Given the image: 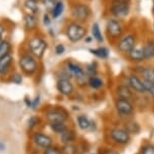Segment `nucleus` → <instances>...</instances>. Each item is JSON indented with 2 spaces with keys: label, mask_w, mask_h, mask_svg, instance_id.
Returning a JSON list of instances; mask_svg holds the SVG:
<instances>
[{
  "label": "nucleus",
  "mask_w": 154,
  "mask_h": 154,
  "mask_svg": "<svg viewBox=\"0 0 154 154\" xmlns=\"http://www.w3.org/2000/svg\"><path fill=\"white\" fill-rule=\"evenodd\" d=\"M106 33L109 40L112 42H116L126 33V26H125L123 20L114 18H108L106 22Z\"/></svg>",
  "instance_id": "nucleus-1"
},
{
  "label": "nucleus",
  "mask_w": 154,
  "mask_h": 154,
  "mask_svg": "<svg viewBox=\"0 0 154 154\" xmlns=\"http://www.w3.org/2000/svg\"><path fill=\"white\" fill-rule=\"evenodd\" d=\"M131 5L126 0H111L109 4V14L114 18L123 20L129 15Z\"/></svg>",
  "instance_id": "nucleus-2"
},
{
  "label": "nucleus",
  "mask_w": 154,
  "mask_h": 154,
  "mask_svg": "<svg viewBox=\"0 0 154 154\" xmlns=\"http://www.w3.org/2000/svg\"><path fill=\"white\" fill-rule=\"evenodd\" d=\"M66 35L71 42H79L87 36V28L83 23L72 21L66 27Z\"/></svg>",
  "instance_id": "nucleus-3"
},
{
  "label": "nucleus",
  "mask_w": 154,
  "mask_h": 154,
  "mask_svg": "<svg viewBox=\"0 0 154 154\" xmlns=\"http://www.w3.org/2000/svg\"><path fill=\"white\" fill-rule=\"evenodd\" d=\"M115 45L119 53L126 56L137 45V35L135 32H127L120 39H118Z\"/></svg>",
  "instance_id": "nucleus-4"
},
{
  "label": "nucleus",
  "mask_w": 154,
  "mask_h": 154,
  "mask_svg": "<svg viewBox=\"0 0 154 154\" xmlns=\"http://www.w3.org/2000/svg\"><path fill=\"white\" fill-rule=\"evenodd\" d=\"M66 71L69 72L71 77H74L77 81L82 85H88L89 75H87L86 71L81 66L79 63L72 62V60H68L66 63Z\"/></svg>",
  "instance_id": "nucleus-5"
},
{
  "label": "nucleus",
  "mask_w": 154,
  "mask_h": 154,
  "mask_svg": "<svg viewBox=\"0 0 154 154\" xmlns=\"http://www.w3.org/2000/svg\"><path fill=\"white\" fill-rule=\"evenodd\" d=\"M92 15V10L88 4L77 3L72 8V16L75 21L80 23H86Z\"/></svg>",
  "instance_id": "nucleus-6"
},
{
  "label": "nucleus",
  "mask_w": 154,
  "mask_h": 154,
  "mask_svg": "<svg viewBox=\"0 0 154 154\" xmlns=\"http://www.w3.org/2000/svg\"><path fill=\"white\" fill-rule=\"evenodd\" d=\"M48 46V42L40 36H34L28 42V48H29L30 54L36 59H42L45 56Z\"/></svg>",
  "instance_id": "nucleus-7"
},
{
  "label": "nucleus",
  "mask_w": 154,
  "mask_h": 154,
  "mask_svg": "<svg viewBox=\"0 0 154 154\" xmlns=\"http://www.w3.org/2000/svg\"><path fill=\"white\" fill-rule=\"evenodd\" d=\"M19 66L24 74L28 75H33L34 72H36L37 68H38L36 57L31 54H23L19 60Z\"/></svg>",
  "instance_id": "nucleus-8"
},
{
  "label": "nucleus",
  "mask_w": 154,
  "mask_h": 154,
  "mask_svg": "<svg viewBox=\"0 0 154 154\" xmlns=\"http://www.w3.org/2000/svg\"><path fill=\"white\" fill-rule=\"evenodd\" d=\"M115 108L119 115L123 117L131 116L134 113L133 104L130 102V100H126V99H117V101L115 102Z\"/></svg>",
  "instance_id": "nucleus-9"
},
{
  "label": "nucleus",
  "mask_w": 154,
  "mask_h": 154,
  "mask_svg": "<svg viewBox=\"0 0 154 154\" xmlns=\"http://www.w3.org/2000/svg\"><path fill=\"white\" fill-rule=\"evenodd\" d=\"M69 114L63 108H54L46 112V119L51 123H60L68 120Z\"/></svg>",
  "instance_id": "nucleus-10"
},
{
  "label": "nucleus",
  "mask_w": 154,
  "mask_h": 154,
  "mask_svg": "<svg viewBox=\"0 0 154 154\" xmlns=\"http://www.w3.org/2000/svg\"><path fill=\"white\" fill-rule=\"evenodd\" d=\"M127 83L128 86L132 89V91H134L138 94H145L146 90H145L144 86V81L141 79L140 75L137 74H131L127 77Z\"/></svg>",
  "instance_id": "nucleus-11"
},
{
  "label": "nucleus",
  "mask_w": 154,
  "mask_h": 154,
  "mask_svg": "<svg viewBox=\"0 0 154 154\" xmlns=\"http://www.w3.org/2000/svg\"><path fill=\"white\" fill-rule=\"evenodd\" d=\"M110 135H111L112 140L117 144L125 145L130 141V134L126 129L115 128L111 131Z\"/></svg>",
  "instance_id": "nucleus-12"
},
{
  "label": "nucleus",
  "mask_w": 154,
  "mask_h": 154,
  "mask_svg": "<svg viewBox=\"0 0 154 154\" xmlns=\"http://www.w3.org/2000/svg\"><path fill=\"white\" fill-rule=\"evenodd\" d=\"M126 57L129 62L135 63V65H140V63L146 62L145 54L143 51V48H142V46L136 45L130 53H128L126 54Z\"/></svg>",
  "instance_id": "nucleus-13"
},
{
  "label": "nucleus",
  "mask_w": 154,
  "mask_h": 154,
  "mask_svg": "<svg viewBox=\"0 0 154 154\" xmlns=\"http://www.w3.org/2000/svg\"><path fill=\"white\" fill-rule=\"evenodd\" d=\"M57 89L63 96H71L74 93V85L69 81V78H60L57 83Z\"/></svg>",
  "instance_id": "nucleus-14"
},
{
  "label": "nucleus",
  "mask_w": 154,
  "mask_h": 154,
  "mask_svg": "<svg viewBox=\"0 0 154 154\" xmlns=\"http://www.w3.org/2000/svg\"><path fill=\"white\" fill-rule=\"evenodd\" d=\"M135 74L142 77V80L154 83V66H140L135 68Z\"/></svg>",
  "instance_id": "nucleus-15"
},
{
  "label": "nucleus",
  "mask_w": 154,
  "mask_h": 154,
  "mask_svg": "<svg viewBox=\"0 0 154 154\" xmlns=\"http://www.w3.org/2000/svg\"><path fill=\"white\" fill-rule=\"evenodd\" d=\"M33 141L36 145H38L39 147H42V148H48L53 144V140H51V138L49 137V136L42 134V133H40V132H37L34 134Z\"/></svg>",
  "instance_id": "nucleus-16"
},
{
  "label": "nucleus",
  "mask_w": 154,
  "mask_h": 154,
  "mask_svg": "<svg viewBox=\"0 0 154 154\" xmlns=\"http://www.w3.org/2000/svg\"><path fill=\"white\" fill-rule=\"evenodd\" d=\"M77 122H78V125H79L80 129L84 130V131H86V130L93 131V130H95V128H96L95 122L90 120L87 116H83V115L79 116V117L77 118Z\"/></svg>",
  "instance_id": "nucleus-17"
},
{
  "label": "nucleus",
  "mask_w": 154,
  "mask_h": 154,
  "mask_svg": "<svg viewBox=\"0 0 154 154\" xmlns=\"http://www.w3.org/2000/svg\"><path fill=\"white\" fill-rule=\"evenodd\" d=\"M118 99H126V100H131L133 98L132 89L128 85H120L117 87L116 90Z\"/></svg>",
  "instance_id": "nucleus-18"
},
{
  "label": "nucleus",
  "mask_w": 154,
  "mask_h": 154,
  "mask_svg": "<svg viewBox=\"0 0 154 154\" xmlns=\"http://www.w3.org/2000/svg\"><path fill=\"white\" fill-rule=\"evenodd\" d=\"M146 60H151L154 59V39L148 38L144 45H142Z\"/></svg>",
  "instance_id": "nucleus-19"
},
{
  "label": "nucleus",
  "mask_w": 154,
  "mask_h": 154,
  "mask_svg": "<svg viewBox=\"0 0 154 154\" xmlns=\"http://www.w3.org/2000/svg\"><path fill=\"white\" fill-rule=\"evenodd\" d=\"M24 26L27 30H34L38 26V19L35 14L28 13L24 16Z\"/></svg>",
  "instance_id": "nucleus-20"
},
{
  "label": "nucleus",
  "mask_w": 154,
  "mask_h": 154,
  "mask_svg": "<svg viewBox=\"0 0 154 154\" xmlns=\"http://www.w3.org/2000/svg\"><path fill=\"white\" fill-rule=\"evenodd\" d=\"M89 51L92 54H94L96 57L101 60H107L110 56V51L106 46H98L95 48H90Z\"/></svg>",
  "instance_id": "nucleus-21"
},
{
  "label": "nucleus",
  "mask_w": 154,
  "mask_h": 154,
  "mask_svg": "<svg viewBox=\"0 0 154 154\" xmlns=\"http://www.w3.org/2000/svg\"><path fill=\"white\" fill-rule=\"evenodd\" d=\"M91 33H92L93 38H94L98 43L104 42V35H103V33H102L100 24H99L98 22H94V23L92 24Z\"/></svg>",
  "instance_id": "nucleus-22"
},
{
  "label": "nucleus",
  "mask_w": 154,
  "mask_h": 154,
  "mask_svg": "<svg viewBox=\"0 0 154 154\" xmlns=\"http://www.w3.org/2000/svg\"><path fill=\"white\" fill-rule=\"evenodd\" d=\"M12 63V57L10 54H7L0 59V75H5L9 71V68Z\"/></svg>",
  "instance_id": "nucleus-23"
},
{
  "label": "nucleus",
  "mask_w": 154,
  "mask_h": 154,
  "mask_svg": "<svg viewBox=\"0 0 154 154\" xmlns=\"http://www.w3.org/2000/svg\"><path fill=\"white\" fill-rule=\"evenodd\" d=\"M88 85L90 88L94 89V90H100L104 87V81L102 78L96 75H92V77H89L88 80Z\"/></svg>",
  "instance_id": "nucleus-24"
},
{
  "label": "nucleus",
  "mask_w": 154,
  "mask_h": 154,
  "mask_svg": "<svg viewBox=\"0 0 154 154\" xmlns=\"http://www.w3.org/2000/svg\"><path fill=\"white\" fill-rule=\"evenodd\" d=\"M63 10H65V3H63V1H62V0H59L51 12L53 18H59L63 13Z\"/></svg>",
  "instance_id": "nucleus-25"
},
{
  "label": "nucleus",
  "mask_w": 154,
  "mask_h": 154,
  "mask_svg": "<svg viewBox=\"0 0 154 154\" xmlns=\"http://www.w3.org/2000/svg\"><path fill=\"white\" fill-rule=\"evenodd\" d=\"M38 2L36 1H33V0H25L24 2V6L25 8L29 11V13L31 14H36L38 13L39 11V7H38Z\"/></svg>",
  "instance_id": "nucleus-26"
},
{
  "label": "nucleus",
  "mask_w": 154,
  "mask_h": 154,
  "mask_svg": "<svg viewBox=\"0 0 154 154\" xmlns=\"http://www.w3.org/2000/svg\"><path fill=\"white\" fill-rule=\"evenodd\" d=\"M75 139V133L72 130H66L62 134V141L65 144H69Z\"/></svg>",
  "instance_id": "nucleus-27"
},
{
  "label": "nucleus",
  "mask_w": 154,
  "mask_h": 154,
  "mask_svg": "<svg viewBox=\"0 0 154 154\" xmlns=\"http://www.w3.org/2000/svg\"><path fill=\"white\" fill-rule=\"evenodd\" d=\"M51 128L54 133H57V134H60V135H62L65 131L68 130V127L66 126L65 122H60V123H51Z\"/></svg>",
  "instance_id": "nucleus-28"
},
{
  "label": "nucleus",
  "mask_w": 154,
  "mask_h": 154,
  "mask_svg": "<svg viewBox=\"0 0 154 154\" xmlns=\"http://www.w3.org/2000/svg\"><path fill=\"white\" fill-rule=\"evenodd\" d=\"M10 48H11L10 43L6 42V40H2L0 42V59L7 56V54H9Z\"/></svg>",
  "instance_id": "nucleus-29"
},
{
  "label": "nucleus",
  "mask_w": 154,
  "mask_h": 154,
  "mask_svg": "<svg viewBox=\"0 0 154 154\" xmlns=\"http://www.w3.org/2000/svg\"><path fill=\"white\" fill-rule=\"evenodd\" d=\"M86 72L89 77H92V75H96L98 74V63L97 62H92L88 63L86 66Z\"/></svg>",
  "instance_id": "nucleus-30"
},
{
  "label": "nucleus",
  "mask_w": 154,
  "mask_h": 154,
  "mask_svg": "<svg viewBox=\"0 0 154 154\" xmlns=\"http://www.w3.org/2000/svg\"><path fill=\"white\" fill-rule=\"evenodd\" d=\"M57 1L59 0H43V6H45L46 12L51 13Z\"/></svg>",
  "instance_id": "nucleus-31"
},
{
  "label": "nucleus",
  "mask_w": 154,
  "mask_h": 154,
  "mask_svg": "<svg viewBox=\"0 0 154 154\" xmlns=\"http://www.w3.org/2000/svg\"><path fill=\"white\" fill-rule=\"evenodd\" d=\"M144 86H145V90H146L147 94H149L151 97L154 98V83L144 81Z\"/></svg>",
  "instance_id": "nucleus-32"
},
{
  "label": "nucleus",
  "mask_w": 154,
  "mask_h": 154,
  "mask_svg": "<svg viewBox=\"0 0 154 154\" xmlns=\"http://www.w3.org/2000/svg\"><path fill=\"white\" fill-rule=\"evenodd\" d=\"M75 152H77L75 148L71 144H66L62 150V154H75Z\"/></svg>",
  "instance_id": "nucleus-33"
},
{
  "label": "nucleus",
  "mask_w": 154,
  "mask_h": 154,
  "mask_svg": "<svg viewBox=\"0 0 154 154\" xmlns=\"http://www.w3.org/2000/svg\"><path fill=\"white\" fill-rule=\"evenodd\" d=\"M42 22H43V24H45V26H49V25L51 24V22H53V16H51V14L48 13V12L43 14Z\"/></svg>",
  "instance_id": "nucleus-34"
},
{
  "label": "nucleus",
  "mask_w": 154,
  "mask_h": 154,
  "mask_svg": "<svg viewBox=\"0 0 154 154\" xmlns=\"http://www.w3.org/2000/svg\"><path fill=\"white\" fill-rule=\"evenodd\" d=\"M65 51H66V48L62 43H59V45H57L54 46V53H56V54H57V56H62L63 54H65Z\"/></svg>",
  "instance_id": "nucleus-35"
},
{
  "label": "nucleus",
  "mask_w": 154,
  "mask_h": 154,
  "mask_svg": "<svg viewBox=\"0 0 154 154\" xmlns=\"http://www.w3.org/2000/svg\"><path fill=\"white\" fill-rule=\"evenodd\" d=\"M38 123H39V119L35 117V116H33V117H31L29 120H28V128L32 129V128L35 127Z\"/></svg>",
  "instance_id": "nucleus-36"
},
{
  "label": "nucleus",
  "mask_w": 154,
  "mask_h": 154,
  "mask_svg": "<svg viewBox=\"0 0 154 154\" xmlns=\"http://www.w3.org/2000/svg\"><path fill=\"white\" fill-rule=\"evenodd\" d=\"M135 127H139L137 123H135V122H131V123L128 124L127 126V131L129 133H135V134H137V133L139 131H137V130H135Z\"/></svg>",
  "instance_id": "nucleus-37"
},
{
  "label": "nucleus",
  "mask_w": 154,
  "mask_h": 154,
  "mask_svg": "<svg viewBox=\"0 0 154 154\" xmlns=\"http://www.w3.org/2000/svg\"><path fill=\"white\" fill-rule=\"evenodd\" d=\"M43 154H62V151L60 149H57V147H48L45 148V151Z\"/></svg>",
  "instance_id": "nucleus-38"
},
{
  "label": "nucleus",
  "mask_w": 154,
  "mask_h": 154,
  "mask_svg": "<svg viewBox=\"0 0 154 154\" xmlns=\"http://www.w3.org/2000/svg\"><path fill=\"white\" fill-rule=\"evenodd\" d=\"M142 154H154V146L152 145H146L142 149Z\"/></svg>",
  "instance_id": "nucleus-39"
},
{
  "label": "nucleus",
  "mask_w": 154,
  "mask_h": 154,
  "mask_svg": "<svg viewBox=\"0 0 154 154\" xmlns=\"http://www.w3.org/2000/svg\"><path fill=\"white\" fill-rule=\"evenodd\" d=\"M12 82L14 84H16V85H19V84H21L22 83V77H21V75H19V74L14 75L13 78H12Z\"/></svg>",
  "instance_id": "nucleus-40"
},
{
  "label": "nucleus",
  "mask_w": 154,
  "mask_h": 154,
  "mask_svg": "<svg viewBox=\"0 0 154 154\" xmlns=\"http://www.w3.org/2000/svg\"><path fill=\"white\" fill-rule=\"evenodd\" d=\"M39 100H40L39 96H37V97L32 101V106H31V108H32L33 110H36V108L38 107V105H39Z\"/></svg>",
  "instance_id": "nucleus-41"
},
{
  "label": "nucleus",
  "mask_w": 154,
  "mask_h": 154,
  "mask_svg": "<svg viewBox=\"0 0 154 154\" xmlns=\"http://www.w3.org/2000/svg\"><path fill=\"white\" fill-rule=\"evenodd\" d=\"M3 34H4V27L2 25H0V42L3 39Z\"/></svg>",
  "instance_id": "nucleus-42"
},
{
  "label": "nucleus",
  "mask_w": 154,
  "mask_h": 154,
  "mask_svg": "<svg viewBox=\"0 0 154 154\" xmlns=\"http://www.w3.org/2000/svg\"><path fill=\"white\" fill-rule=\"evenodd\" d=\"M25 103H26L27 107H30L31 108V106H32V101H30V99H28L27 97L25 98Z\"/></svg>",
  "instance_id": "nucleus-43"
},
{
  "label": "nucleus",
  "mask_w": 154,
  "mask_h": 154,
  "mask_svg": "<svg viewBox=\"0 0 154 154\" xmlns=\"http://www.w3.org/2000/svg\"><path fill=\"white\" fill-rule=\"evenodd\" d=\"M103 154H118V153L114 152V151H111V150H109V151H106V152H105V153H103Z\"/></svg>",
  "instance_id": "nucleus-44"
},
{
  "label": "nucleus",
  "mask_w": 154,
  "mask_h": 154,
  "mask_svg": "<svg viewBox=\"0 0 154 154\" xmlns=\"http://www.w3.org/2000/svg\"><path fill=\"white\" fill-rule=\"evenodd\" d=\"M152 13L154 15V0H153V4H152Z\"/></svg>",
  "instance_id": "nucleus-45"
},
{
  "label": "nucleus",
  "mask_w": 154,
  "mask_h": 154,
  "mask_svg": "<svg viewBox=\"0 0 154 154\" xmlns=\"http://www.w3.org/2000/svg\"><path fill=\"white\" fill-rule=\"evenodd\" d=\"M33 1H36V2H38V1H40V0H33Z\"/></svg>",
  "instance_id": "nucleus-46"
},
{
  "label": "nucleus",
  "mask_w": 154,
  "mask_h": 154,
  "mask_svg": "<svg viewBox=\"0 0 154 154\" xmlns=\"http://www.w3.org/2000/svg\"><path fill=\"white\" fill-rule=\"evenodd\" d=\"M153 28H154V22H153Z\"/></svg>",
  "instance_id": "nucleus-47"
}]
</instances>
